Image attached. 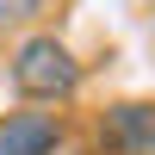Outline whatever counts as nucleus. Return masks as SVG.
I'll list each match as a JSON object with an SVG mask.
<instances>
[{
	"mask_svg": "<svg viewBox=\"0 0 155 155\" xmlns=\"http://www.w3.org/2000/svg\"><path fill=\"white\" fill-rule=\"evenodd\" d=\"M6 74H12V93L25 106H37V112L81 93V62H74V50L56 31H25L19 50H12V62H6Z\"/></svg>",
	"mask_w": 155,
	"mask_h": 155,
	"instance_id": "1",
	"label": "nucleus"
},
{
	"mask_svg": "<svg viewBox=\"0 0 155 155\" xmlns=\"http://www.w3.org/2000/svg\"><path fill=\"white\" fill-rule=\"evenodd\" d=\"M99 155H155V106L118 99L99 112Z\"/></svg>",
	"mask_w": 155,
	"mask_h": 155,
	"instance_id": "2",
	"label": "nucleus"
},
{
	"mask_svg": "<svg viewBox=\"0 0 155 155\" xmlns=\"http://www.w3.org/2000/svg\"><path fill=\"white\" fill-rule=\"evenodd\" d=\"M68 143V118L62 112H37V106H19L0 118V155H56Z\"/></svg>",
	"mask_w": 155,
	"mask_h": 155,
	"instance_id": "3",
	"label": "nucleus"
},
{
	"mask_svg": "<svg viewBox=\"0 0 155 155\" xmlns=\"http://www.w3.org/2000/svg\"><path fill=\"white\" fill-rule=\"evenodd\" d=\"M44 12H50V0H0V37L6 31H37Z\"/></svg>",
	"mask_w": 155,
	"mask_h": 155,
	"instance_id": "4",
	"label": "nucleus"
}]
</instances>
